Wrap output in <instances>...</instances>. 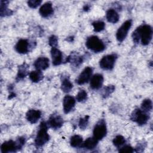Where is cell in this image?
Wrapping results in <instances>:
<instances>
[{
	"mask_svg": "<svg viewBox=\"0 0 153 153\" xmlns=\"http://www.w3.org/2000/svg\"><path fill=\"white\" fill-rule=\"evenodd\" d=\"M132 38L135 44H137L140 39L143 45H148L152 38V29L151 26L148 25H143L139 26L133 32Z\"/></svg>",
	"mask_w": 153,
	"mask_h": 153,
	"instance_id": "obj_1",
	"label": "cell"
},
{
	"mask_svg": "<svg viewBox=\"0 0 153 153\" xmlns=\"http://www.w3.org/2000/svg\"><path fill=\"white\" fill-rule=\"evenodd\" d=\"M47 123L42 121L39 126V129L37 133L35 140V143L37 146H41L48 141L50 136L47 133Z\"/></svg>",
	"mask_w": 153,
	"mask_h": 153,
	"instance_id": "obj_2",
	"label": "cell"
},
{
	"mask_svg": "<svg viewBox=\"0 0 153 153\" xmlns=\"http://www.w3.org/2000/svg\"><path fill=\"white\" fill-rule=\"evenodd\" d=\"M86 47L95 53H99L103 51L105 45L103 42L97 36H91L87 39L85 42Z\"/></svg>",
	"mask_w": 153,
	"mask_h": 153,
	"instance_id": "obj_3",
	"label": "cell"
},
{
	"mask_svg": "<svg viewBox=\"0 0 153 153\" xmlns=\"http://www.w3.org/2000/svg\"><path fill=\"white\" fill-rule=\"evenodd\" d=\"M117 58V56L115 54L103 56L99 62L100 67L104 70H111L114 68Z\"/></svg>",
	"mask_w": 153,
	"mask_h": 153,
	"instance_id": "obj_4",
	"label": "cell"
},
{
	"mask_svg": "<svg viewBox=\"0 0 153 153\" xmlns=\"http://www.w3.org/2000/svg\"><path fill=\"white\" fill-rule=\"evenodd\" d=\"M148 119V114L138 108L134 109L131 115V120L136 122L140 126L145 124Z\"/></svg>",
	"mask_w": 153,
	"mask_h": 153,
	"instance_id": "obj_5",
	"label": "cell"
},
{
	"mask_svg": "<svg viewBox=\"0 0 153 153\" xmlns=\"http://www.w3.org/2000/svg\"><path fill=\"white\" fill-rule=\"evenodd\" d=\"M107 129L104 120H100L94 126L93 129V137L97 140L102 139L106 134Z\"/></svg>",
	"mask_w": 153,
	"mask_h": 153,
	"instance_id": "obj_6",
	"label": "cell"
},
{
	"mask_svg": "<svg viewBox=\"0 0 153 153\" xmlns=\"http://www.w3.org/2000/svg\"><path fill=\"white\" fill-rule=\"evenodd\" d=\"M132 22L131 20H126L123 25L118 28L116 38L119 42H122L126 38L127 35V33L131 26Z\"/></svg>",
	"mask_w": 153,
	"mask_h": 153,
	"instance_id": "obj_7",
	"label": "cell"
},
{
	"mask_svg": "<svg viewBox=\"0 0 153 153\" xmlns=\"http://www.w3.org/2000/svg\"><path fill=\"white\" fill-rule=\"evenodd\" d=\"M93 73V69L91 67H86L79 74L76 80V82L79 85L87 82L91 78Z\"/></svg>",
	"mask_w": 153,
	"mask_h": 153,
	"instance_id": "obj_8",
	"label": "cell"
},
{
	"mask_svg": "<svg viewBox=\"0 0 153 153\" xmlns=\"http://www.w3.org/2000/svg\"><path fill=\"white\" fill-rule=\"evenodd\" d=\"M63 123V120L60 115L58 114H52L48 121L47 124L54 129H57L62 127Z\"/></svg>",
	"mask_w": 153,
	"mask_h": 153,
	"instance_id": "obj_9",
	"label": "cell"
},
{
	"mask_svg": "<svg viewBox=\"0 0 153 153\" xmlns=\"http://www.w3.org/2000/svg\"><path fill=\"white\" fill-rule=\"evenodd\" d=\"M17 149H19L17 142L12 140L4 142L1 146V151L2 153L15 152Z\"/></svg>",
	"mask_w": 153,
	"mask_h": 153,
	"instance_id": "obj_10",
	"label": "cell"
},
{
	"mask_svg": "<svg viewBox=\"0 0 153 153\" xmlns=\"http://www.w3.org/2000/svg\"><path fill=\"white\" fill-rule=\"evenodd\" d=\"M75 99L70 95L65 96L63 100V111L65 114L69 113L74 107L75 105Z\"/></svg>",
	"mask_w": 153,
	"mask_h": 153,
	"instance_id": "obj_11",
	"label": "cell"
},
{
	"mask_svg": "<svg viewBox=\"0 0 153 153\" xmlns=\"http://www.w3.org/2000/svg\"><path fill=\"white\" fill-rule=\"evenodd\" d=\"M103 82V76L100 74H96L94 75L90 80V85L93 90L99 89Z\"/></svg>",
	"mask_w": 153,
	"mask_h": 153,
	"instance_id": "obj_12",
	"label": "cell"
},
{
	"mask_svg": "<svg viewBox=\"0 0 153 153\" xmlns=\"http://www.w3.org/2000/svg\"><path fill=\"white\" fill-rule=\"evenodd\" d=\"M51 55L53 65L57 66L62 63L63 55L62 52L56 47H52L51 50Z\"/></svg>",
	"mask_w": 153,
	"mask_h": 153,
	"instance_id": "obj_13",
	"label": "cell"
},
{
	"mask_svg": "<svg viewBox=\"0 0 153 153\" xmlns=\"http://www.w3.org/2000/svg\"><path fill=\"white\" fill-rule=\"evenodd\" d=\"M41 112L39 110L30 109L26 113V119L31 124L36 123L41 118Z\"/></svg>",
	"mask_w": 153,
	"mask_h": 153,
	"instance_id": "obj_14",
	"label": "cell"
},
{
	"mask_svg": "<svg viewBox=\"0 0 153 153\" xmlns=\"http://www.w3.org/2000/svg\"><path fill=\"white\" fill-rule=\"evenodd\" d=\"M29 42L27 39H21L16 45L15 48L16 51L20 54H25L29 51Z\"/></svg>",
	"mask_w": 153,
	"mask_h": 153,
	"instance_id": "obj_15",
	"label": "cell"
},
{
	"mask_svg": "<svg viewBox=\"0 0 153 153\" xmlns=\"http://www.w3.org/2000/svg\"><path fill=\"white\" fill-rule=\"evenodd\" d=\"M34 66L38 71L45 70L49 66V60L45 57H39L35 61Z\"/></svg>",
	"mask_w": 153,
	"mask_h": 153,
	"instance_id": "obj_16",
	"label": "cell"
},
{
	"mask_svg": "<svg viewBox=\"0 0 153 153\" xmlns=\"http://www.w3.org/2000/svg\"><path fill=\"white\" fill-rule=\"evenodd\" d=\"M39 13L43 17H47L53 13L52 4L50 2H45L39 8Z\"/></svg>",
	"mask_w": 153,
	"mask_h": 153,
	"instance_id": "obj_17",
	"label": "cell"
},
{
	"mask_svg": "<svg viewBox=\"0 0 153 153\" xmlns=\"http://www.w3.org/2000/svg\"><path fill=\"white\" fill-rule=\"evenodd\" d=\"M106 17L107 20L112 23H115L119 20V15L114 9H109L107 11Z\"/></svg>",
	"mask_w": 153,
	"mask_h": 153,
	"instance_id": "obj_18",
	"label": "cell"
},
{
	"mask_svg": "<svg viewBox=\"0 0 153 153\" xmlns=\"http://www.w3.org/2000/svg\"><path fill=\"white\" fill-rule=\"evenodd\" d=\"M28 68L29 66L26 63H23V65L19 66L18 74L17 75L16 79L19 81L24 78L28 74Z\"/></svg>",
	"mask_w": 153,
	"mask_h": 153,
	"instance_id": "obj_19",
	"label": "cell"
},
{
	"mask_svg": "<svg viewBox=\"0 0 153 153\" xmlns=\"http://www.w3.org/2000/svg\"><path fill=\"white\" fill-rule=\"evenodd\" d=\"M98 140L95 137H88L82 143V146L88 149H94L97 145Z\"/></svg>",
	"mask_w": 153,
	"mask_h": 153,
	"instance_id": "obj_20",
	"label": "cell"
},
{
	"mask_svg": "<svg viewBox=\"0 0 153 153\" xmlns=\"http://www.w3.org/2000/svg\"><path fill=\"white\" fill-rule=\"evenodd\" d=\"M72 87L73 85L72 82L70 81L69 78H63L61 84V89L62 90V91H63L65 93L69 92L72 90Z\"/></svg>",
	"mask_w": 153,
	"mask_h": 153,
	"instance_id": "obj_21",
	"label": "cell"
},
{
	"mask_svg": "<svg viewBox=\"0 0 153 153\" xmlns=\"http://www.w3.org/2000/svg\"><path fill=\"white\" fill-rule=\"evenodd\" d=\"M29 78L33 82H38L43 78V75L41 71H32L29 74Z\"/></svg>",
	"mask_w": 153,
	"mask_h": 153,
	"instance_id": "obj_22",
	"label": "cell"
},
{
	"mask_svg": "<svg viewBox=\"0 0 153 153\" xmlns=\"http://www.w3.org/2000/svg\"><path fill=\"white\" fill-rule=\"evenodd\" d=\"M71 145L72 147H78L82 144V137L79 135H74L70 140Z\"/></svg>",
	"mask_w": 153,
	"mask_h": 153,
	"instance_id": "obj_23",
	"label": "cell"
},
{
	"mask_svg": "<svg viewBox=\"0 0 153 153\" xmlns=\"http://www.w3.org/2000/svg\"><path fill=\"white\" fill-rule=\"evenodd\" d=\"M66 62L72 63L75 66H78L82 62V58L81 57L75 56V55H71L68 56L66 59Z\"/></svg>",
	"mask_w": 153,
	"mask_h": 153,
	"instance_id": "obj_24",
	"label": "cell"
},
{
	"mask_svg": "<svg viewBox=\"0 0 153 153\" xmlns=\"http://www.w3.org/2000/svg\"><path fill=\"white\" fill-rule=\"evenodd\" d=\"M8 1H1V16H5L7 15H11L12 14V11L7 8V3Z\"/></svg>",
	"mask_w": 153,
	"mask_h": 153,
	"instance_id": "obj_25",
	"label": "cell"
},
{
	"mask_svg": "<svg viewBox=\"0 0 153 153\" xmlns=\"http://www.w3.org/2000/svg\"><path fill=\"white\" fill-rule=\"evenodd\" d=\"M152 101L150 99H146L142 102L141 104L142 111L147 113L151 111L152 110Z\"/></svg>",
	"mask_w": 153,
	"mask_h": 153,
	"instance_id": "obj_26",
	"label": "cell"
},
{
	"mask_svg": "<svg viewBox=\"0 0 153 153\" xmlns=\"http://www.w3.org/2000/svg\"><path fill=\"white\" fill-rule=\"evenodd\" d=\"M92 26H93L94 32H99L105 29V24L102 21H96L92 23Z\"/></svg>",
	"mask_w": 153,
	"mask_h": 153,
	"instance_id": "obj_27",
	"label": "cell"
},
{
	"mask_svg": "<svg viewBox=\"0 0 153 153\" xmlns=\"http://www.w3.org/2000/svg\"><path fill=\"white\" fill-rule=\"evenodd\" d=\"M126 142V140L124 137L121 135H118L114 139H113V144L114 146H115L117 148L120 147L121 145H123Z\"/></svg>",
	"mask_w": 153,
	"mask_h": 153,
	"instance_id": "obj_28",
	"label": "cell"
},
{
	"mask_svg": "<svg viewBox=\"0 0 153 153\" xmlns=\"http://www.w3.org/2000/svg\"><path fill=\"white\" fill-rule=\"evenodd\" d=\"M115 90V87L112 85H107L105 87L102 92V95L103 97H108L112 93L114 92Z\"/></svg>",
	"mask_w": 153,
	"mask_h": 153,
	"instance_id": "obj_29",
	"label": "cell"
},
{
	"mask_svg": "<svg viewBox=\"0 0 153 153\" xmlns=\"http://www.w3.org/2000/svg\"><path fill=\"white\" fill-rule=\"evenodd\" d=\"M87 99V92L84 90H80L78 94H76V99L78 102H84L85 100H86Z\"/></svg>",
	"mask_w": 153,
	"mask_h": 153,
	"instance_id": "obj_30",
	"label": "cell"
},
{
	"mask_svg": "<svg viewBox=\"0 0 153 153\" xmlns=\"http://www.w3.org/2000/svg\"><path fill=\"white\" fill-rule=\"evenodd\" d=\"M88 118H89V116L88 115L84 117V118H80L79 121V127L81 129L84 130L87 127L88 123Z\"/></svg>",
	"mask_w": 153,
	"mask_h": 153,
	"instance_id": "obj_31",
	"label": "cell"
},
{
	"mask_svg": "<svg viewBox=\"0 0 153 153\" xmlns=\"http://www.w3.org/2000/svg\"><path fill=\"white\" fill-rule=\"evenodd\" d=\"M48 43L50 46L52 47H56L58 43L57 37L55 35H51L48 39Z\"/></svg>",
	"mask_w": 153,
	"mask_h": 153,
	"instance_id": "obj_32",
	"label": "cell"
},
{
	"mask_svg": "<svg viewBox=\"0 0 153 153\" xmlns=\"http://www.w3.org/2000/svg\"><path fill=\"white\" fill-rule=\"evenodd\" d=\"M42 1L41 0H30L27 1L28 6L32 8H35L39 6Z\"/></svg>",
	"mask_w": 153,
	"mask_h": 153,
	"instance_id": "obj_33",
	"label": "cell"
},
{
	"mask_svg": "<svg viewBox=\"0 0 153 153\" xmlns=\"http://www.w3.org/2000/svg\"><path fill=\"white\" fill-rule=\"evenodd\" d=\"M134 151V149L132 147H131L130 146L128 145H126L124 146L123 147H122L120 150L119 152H133Z\"/></svg>",
	"mask_w": 153,
	"mask_h": 153,
	"instance_id": "obj_34",
	"label": "cell"
},
{
	"mask_svg": "<svg viewBox=\"0 0 153 153\" xmlns=\"http://www.w3.org/2000/svg\"><path fill=\"white\" fill-rule=\"evenodd\" d=\"M90 5H84V7H83V10H84L85 11H87L88 10H90Z\"/></svg>",
	"mask_w": 153,
	"mask_h": 153,
	"instance_id": "obj_35",
	"label": "cell"
}]
</instances>
